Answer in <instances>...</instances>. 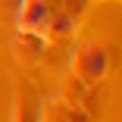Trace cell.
Wrapping results in <instances>:
<instances>
[{"label": "cell", "instance_id": "cell-1", "mask_svg": "<svg viewBox=\"0 0 122 122\" xmlns=\"http://www.w3.org/2000/svg\"><path fill=\"white\" fill-rule=\"evenodd\" d=\"M107 72H110V50L103 44L85 41V44L75 47V53H72V75H78L88 85H97V81L107 78Z\"/></svg>", "mask_w": 122, "mask_h": 122}, {"label": "cell", "instance_id": "cell-2", "mask_svg": "<svg viewBox=\"0 0 122 122\" xmlns=\"http://www.w3.org/2000/svg\"><path fill=\"white\" fill-rule=\"evenodd\" d=\"M53 6L47 0H19V28L22 31H44L47 35V22H50Z\"/></svg>", "mask_w": 122, "mask_h": 122}, {"label": "cell", "instance_id": "cell-3", "mask_svg": "<svg viewBox=\"0 0 122 122\" xmlns=\"http://www.w3.org/2000/svg\"><path fill=\"white\" fill-rule=\"evenodd\" d=\"M44 119V100L35 94L31 85H19L13 100V119L10 122H41Z\"/></svg>", "mask_w": 122, "mask_h": 122}, {"label": "cell", "instance_id": "cell-4", "mask_svg": "<svg viewBox=\"0 0 122 122\" xmlns=\"http://www.w3.org/2000/svg\"><path fill=\"white\" fill-rule=\"evenodd\" d=\"M16 50H19L22 60L35 63V60H41V56H47V50H50V38H47L44 31H22V28H19V35H16Z\"/></svg>", "mask_w": 122, "mask_h": 122}, {"label": "cell", "instance_id": "cell-5", "mask_svg": "<svg viewBox=\"0 0 122 122\" xmlns=\"http://www.w3.org/2000/svg\"><path fill=\"white\" fill-rule=\"evenodd\" d=\"M75 22L78 19H72L69 13L53 10L50 13V22H47V38H69V35H75Z\"/></svg>", "mask_w": 122, "mask_h": 122}, {"label": "cell", "instance_id": "cell-6", "mask_svg": "<svg viewBox=\"0 0 122 122\" xmlns=\"http://www.w3.org/2000/svg\"><path fill=\"white\" fill-rule=\"evenodd\" d=\"M88 6H91V0H63V6H60V10H63V13H69L72 19H78Z\"/></svg>", "mask_w": 122, "mask_h": 122}]
</instances>
